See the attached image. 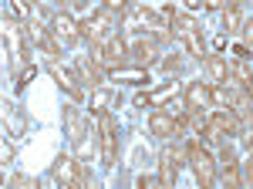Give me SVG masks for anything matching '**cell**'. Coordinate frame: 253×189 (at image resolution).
<instances>
[{"label": "cell", "mask_w": 253, "mask_h": 189, "mask_svg": "<svg viewBox=\"0 0 253 189\" xmlns=\"http://www.w3.org/2000/svg\"><path fill=\"white\" fill-rule=\"evenodd\" d=\"M175 166H172V159H169V152L162 149V155H159V186L162 189H172L175 186Z\"/></svg>", "instance_id": "20"}, {"label": "cell", "mask_w": 253, "mask_h": 189, "mask_svg": "<svg viewBox=\"0 0 253 189\" xmlns=\"http://www.w3.org/2000/svg\"><path fill=\"white\" fill-rule=\"evenodd\" d=\"M243 129L240 125V118H236L233 112H213V115H206V139H213V142H226L230 135H236Z\"/></svg>", "instance_id": "9"}, {"label": "cell", "mask_w": 253, "mask_h": 189, "mask_svg": "<svg viewBox=\"0 0 253 189\" xmlns=\"http://www.w3.org/2000/svg\"><path fill=\"white\" fill-rule=\"evenodd\" d=\"M240 38H243V47H253V17L243 20V31H240Z\"/></svg>", "instance_id": "25"}, {"label": "cell", "mask_w": 253, "mask_h": 189, "mask_svg": "<svg viewBox=\"0 0 253 189\" xmlns=\"http://www.w3.org/2000/svg\"><path fill=\"white\" fill-rule=\"evenodd\" d=\"M118 105V92H112V88H98V92H91V101H88V108H91V115H108L112 108Z\"/></svg>", "instance_id": "16"}, {"label": "cell", "mask_w": 253, "mask_h": 189, "mask_svg": "<svg viewBox=\"0 0 253 189\" xmlns=\"http://www.w3.org/2000/svg\"><path fill=\"white\" fill-rule=\"evenodd\" d=\"M243 179H247V183L253 186V152L247 155V162H243Z\"/></svg>", "instance_id": "28"}, {"label": "cell", "mask_w": 253, "mask_h": 189, "mask_svg": "<svg viewBox=\"0 0 253 189\" xmlns=\"http://www.w3.org/2000/svg\"><path fill=\"white\" fill-rule=\"evenodd\" d=\"M31 189H47V183H41V179H31Z\"/></svg>", "instance_id": "30"}, {"label": "cell", "mask_w": 253, "mask_h": 189, "mask_svg": "<svg viewBox=\"0 0 253 189\" xmlns=\"http://www.w3.org/2000/svg\"><path fill=\"white\" fill-rule=\"evenodd\" d=\"M115 81H125V85H142V81H149V71H142V68H122V71H112Z\"/></svg>", "instance_id": "21"}, {"label": "cell", "mask_w": 253, "mask_h": 189, "mask_svg": "<svg viewBox=\"0 0 253 189\" xmlns=\"http://www.w3.org/2000/svg\"><path fill=\"white\" fill-rule=\"evenodd\" d=\"M236 94H240V88H236L233 81H223V85H213V108H216V112H233V105H236Z\"/></svg>", "instance_id": "15"}, {"label": "cell", "mask_w": 253, "mask_h": 189, "mask_svg": "<svg viewBox=\"0 0 253 189\" xmlns=\"http://www.w3.org/2000/svg\"><path fill=\"white\" fill-rule=\"evenodd\" d=\"M243 14H240V7L230 3V7H223V34H240L243 31Z\"/></svg>", "instance_id": "19"}, {"label": "cell", "mask_w": 253, "mask_h": 189, "mask_svg": "<svg viewBox=\"0 0 253 189\" xmlns=\"http://www.w3.org/2000/svg\"><path fill=\"white\" fill-rule=\"evenodd\" d=\"M172 34L182 41L186 47H189V54L203 57V61L210 57V54H206V41H203V31H199V24H196L189 14H175V17H172Z\"/></svg>", "instance_id": "3"}, {"label": "cell", "mask_w": 253, "mask_h": 189, "mask_svg": "<svg viewBox=\"0 0 253 189\" xmlns=\"http://www.w3.org/2000/svg\"><path fill=\"white\" fill-rule=\"evenodd\" d=\"M156 61H159V34H145V38L128 44V64L132 68L149 71V64H156Z\"/></svg>", "instance_id": "8"}, {"label": "cell", "mask_w": 253, "mask_h": 189, "mask_svg": "<svg viewBox=\"0 0 253 189\" xmlns=\"http://www.w3.org/2000/svg\"><path fill=\"white\" fill-rule=\"evenodd\" d=\"M189 169L196 176V189H213L216 183V159L203 145L189 142Z\"/></svg>", "instance_id": "4"}, {"label": "cell", "mask_w": 253, "mask_h": 189, "mask_svg": "<svg viewBox=\"0 0 253 189\" xmlns=\"http://www.w3.org/2000/svg\"><path fill=\"white\" fill-rule=\"evenodd\" d=\"M149 132L156 135V139H162V142H169V139H179V122H175L172 115H166L162 108H156V112L149 115Z\"/></svg>", "instance_id": "12"}, {"label": "cell", "mask_w": 253, "mask_h": 189, "mask_svg": "<svg viewBox=\"0 0 253 189\" xmlns=\"http://www.w3.org/2000/svg\"><path fill=\"white\" fill-rule=\"evenodd\" d=\"M51 75L58 78V85L71 94L75 101H81V98H84V85H81V78H78V71H75V68H58V64H54V68H51Z\"/></svg>", "instance_id": "14"}, {"label": "cell", "mask_w": 253, "mask_h": 189, "mask_svg": "<svg viewBox=\"0 0 253 189\" xmlns=\"http://www.w3.org/2000/svg\"><path fill=\"white\" fill-rule=\"evenodd\" d=\"M75 71H78L81 85H84V88H91V92H98V88H101V81H105V75H108V71L98 64L95 57H78Z\"/></svg>", "instance_id": "13"}, {"label": "cell", "mask_w": 253, "mask_h": 189, "mask_svg": "<svg viewBox=\"0 0 253 189\" xmlns=\"http://www.w3.org/2000/svg\"><path fill=\"white\" fill-rule=\"evenodd\" d=\"M51 176H54L58 189H88L84 176H81V159L78 155H58Z\"/></svg>", "instance_id": "5"}, {"label": "cell", "mask_w": 253, "mask_h": 189, "mask_svg": "<svg viewBox=\"0 0 253 189\" xmlns=\"http://www.w3.org/2000/svg\"><path fill=\"white\" fill-rule=\"evenodd\" d=\"M64 135H68L75 145H78L84 135H91V122H88V115L81 112V108H75V105L64 108Z\"/></svg>", "instance_id": "11"}, {"label": "cell", "mask_w": 253, "mask_h": 189, "mask_svg": "<svg viewBox=\"0 0 253 189\" xmlns=\"http://www.w3.org/2000/svg\"><path fill=\"white\" fill-rule=\"evenodd\" d=\"M91 57H95L105 71H122V68L128 64V41L122 38V34H115L108 44L95 47V54H91Z\"/></svg>", "instance_id": "6"}, {"label": "cell", "mask_w": 253, "mask_h": 189, "mask_svg": "<svg viewBox=\"0 0 253 189\" xmlns=\"http://www.w3.org/2000/svg\"><path fill=\"white\" fill-rule=\"evenodd\" d=\"M98 152H101V166L105 169H115V162H118V122H115L112 112L98 118Z\"/></svg>", "instance_id": "2"}, {"label": "cell", "mask_w": 253, "mask_h": 189, "mask_svg": "<svg viewBox=\"0 0 253 189\" xmlns=\"http://www.w3.org/2000/svg\"><path fill=\"white\" fill-rule=\"evenodd\" d=\"M10 159H14V149H10V142H7V139H3V166H7V162H10Z\"/></svg>", "instance_id": "29"}, {"label": "cell", "mask_w": 253, "mask_h": 189, "mask_svg": "<svg viewBox=\"0 0 253 189\" xmlns=\"http://www.w3.org/2000/svg\"><path fill=\"white\" fill-rule=\"evenodd\" d=\"M47 31H51V38L58 41L61 51H64V47H75L81 41V20H75L71 14L58 10V14L51 17V24H47Z\"/></svg>", "instance_id": "7"}, {"label": "cell", "mask_w": 253, "mask_h": 189, "mask_svg": "<svg viewBox=\"0 0 253 189\" xmlns=\"http://www.w3.org/2000/svg\"><path fill=\"white\" fill-rule=\"evenodd\" d=\"M118 24H122V20H118L115 14L101 3L95 14H88V17L81 20V38L88 41L91 47H101V44H108V41L115 38V27H118Z\"/></svg>", "instance_id": "1"}, {"label": "cell", "mask_w": 253, "mask_h": 189, "mask_svg": "<svg viewBox=\"0 0 253 189\" xmlns=\"http://www.w3.org/2000/svg\"><path fill=\"white\" fill-rule=\"evenodd\" d=\"M243 189H253V186H243Z\"/></svg>", "instance_id": "31"}, {"label": "cell", "mask_w": 253, "mask_h": 189, "mask_svg": "<svg viewBox=\"0 0 253 189\" xmlns=\"http://www.w3.org/2000/svg\"><path fill=\"white\" fill-rule=\"evenodd\" d=\"M135 189H162V186H159V179H152V176H142L135 183Z\"/></svg>", "instance_id": "27"}, {"label": "cell", "mask_w": 253, "mask_h": 189, "mask_svg": "<svg viewBox=\"0 0 253 189\" xmlns=\"http://www.w3.org/2000/svg\"><path fill=\"white\" fill-rule=\"evenodd\" d=\"M172 98H175V81H166V85L152 88L149 94H142L138 101L149 105V108H166V101H172Z\"/></svg>", "instance_id": "18"}, {"label": "cell", "mask_w": 253, "mask_h": 189, "mask_svg": "<svg viewBox=\"0 0 253 189\" xmlns=\"http://www.w3.org/2000/svg\"><path fill=\"white\" fill-rule=\"evenodd\" d=\"M3 189H31V179H27V176H10V179L3 183Z\"/></svg>", "instance_id": "24"}, {"label": "cell", "mask_w": 253, "mask_h": 189, "mask_svg": "<svg viewBox=\"0 0 253 189\" xmlns=\"http://www.w3.org/2000/svg\"><path fill=\"white\" fill-rule=\"evenodd\" d=\"M162 68H166V71L172 75V71H179V68H182V57H179V54H169V57H162Z\"/></svg>", "instance_id": "26"}, {"label": "cell", "mask_w": 253, "mask_h": 189, "mask_svg": "<svg viewBox=\"0 0 253 189\" xmlns=\"http://www.w3.org/2000/svg\"><path fill=\"white\" fill-rule=\"evenodd\" d=\"M182 98H186L189 112H206V108H213V85L210 81H189Z\"/></svg>", "instance_id": "10"}, {"label": "cell", "mask_w": 253, "mask_h": 189, "mask_svg": "<svg viewBox=\"0 0 253 189\" xmlns=\"http://www.w3.org/2000/svg\"><path fill=\"white\" fill-rule=\"evenodd\" d=\"M203 68H206V78H210V85H223V81H230V61L219 54H210L203 61Z\"/></svg>", "instance_id": "17"}, {"label": "cell", "mask_w": 253, "mask_h": 189, "mask_svg": "<svg viewBox=\"0 0 253 189\" xmlns=\"http://www.w3.org/2000/svg\"><path fill=\"white\" fill-rule=\"evenodd\" d=\"M216 162H219L223 169H230V166H240V162H236V145L223 142V145H219V155H216Z\"/></svg>", "instance_id": "23"}, {"label": "cell", "mask_w": 253, "mask_h": 189, "mask_svg": "<svg viewBox=\"0 0 253 189\" xmlns=\"http://www.w3.org/2000/svg\"><path fill=\"white\" fill-rule=\"evenodd\" d=\"M247 179H243V166H230L223 169V189H243Z\"/></svg>", "instance_id": "22"}]
</instances>
